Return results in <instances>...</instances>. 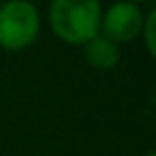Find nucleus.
<instances>
[{"label":"nucleus","instance_id":"5","mask_svg":"<svg viewBox=\"0 0 156 156\" xmlns=\"http://www.w3.org/2000/svg\"><path fill=\"white\" fill-rule=\"evenodd\" d=\"M154 24H156V11H150L143 20V28H141V34L145 39V49L147 54L154 58L156 56V45H154Z\"/></svg>","mask_w":156,"mask_h":156},{"label":"nucleus","instance_id":"7","mask_svg":"<svg viewBox=\"0 0 156 156\" xmlns=\"http://www.w3.org/2000/svg\"><path fill=\"white\" fill-rule=\"evenodd\" d=\"M145 156H156V154H154V152H147V154H145Z\"/></svg>","mask_w":156,"mask_h":156},{"label":"nucleus","instance_id":"6","mask_svg":"<svg viewBox=\"0 0 156 156\" xmlns=\"http://www.w3.org/2000/svg\"><path fill=\"white\" fill-rule=\"evenodd\" d=\"M128 2H135V5H141V2H150V0H128Z\"/></svg>","mask_w":156,"mask_h":156},{"label":"nucleus","instance_id":"3","mask_svg":"<svg viewBox=\"0 0 156 156\" xmlns=\"http://www.w3.org/2000/svg\"><path fill=\"white\" fill-rule=\"evenodd\" d=\"M143 20H145V15L139 5L128 2V0H118V2L109 5L107 11L103 13L98 34L113 41L115 45L128 43L141 34Z\"/></svg>","mask_w":156,"mask_h":156},{"label":"nucleus","instance_id":"2","mask_svg":"<svg viewBox=\"0 0 156 156\" xmlns=\"http://www.w3.org/2000/svg\"><path fill=\"white\" fill-rule=\"evenodd\" d=\"M41 30L39 9L30 0H7L0 5V47L22 51L30 47Z\"/></svg>","mask_w":156,"mask_h":156},{"label":"nucleus","instance_id":"4","mask_svg":"<svg viewBox=\"0 0 156 156\" xmlns=\"http://www.w3.org/2000/svg\"><path fill=\"white\" fill-rule=\"evenodd\" d=\"M83 56H86V60L92 69L111 71L120 62V47L113 41L105 39L103 34H96L94 39H90L83 45Z\"/></svg>","mask_w":156,"mask_h":156},{"label":"nucleus","instance_id":"1","mask_svg":"<svg viewBox=\"0 0 156 156\" xmlns=\"http://www.w3.org/2000/svg\"><path fill=\"white\" fill-rule=\"evenodd\" d=\"M101 0H51L49 26L69 45H86L101 32Z\"/></svg>","mask_w":156,"mask_h":156}]
</instances>
